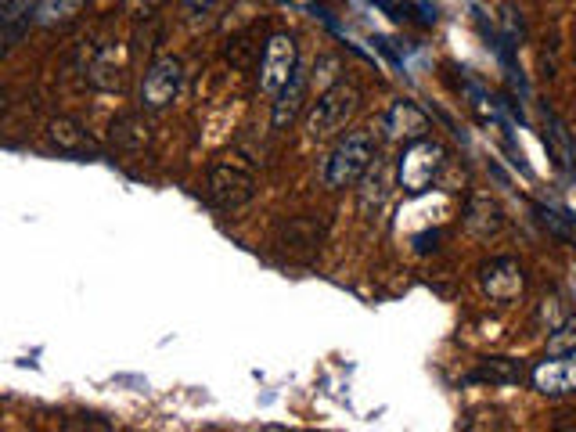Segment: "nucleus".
Segmentation results:
<instances>
[{"label": "nucleus", "mask_w": 576, "mask_h": 432, "mask_svg": "<svg viewBox=\"0 0 576 432\" xmlns=\"http://www.w3.org/2000/svg\"><path fill=\"white\" fill-rule=\"evenodd\" d=\"M306 90H310V80H306V69L299 65L296 76L285 83L278 98H274V112H270V126L274 130H288L296 123V116L303 112V101H306Z\"/></svg>", "instance_id": "obj_12"}, {"label": "nucleus", "mask_w": 576, "mask_h": 432, "mask_svg": "<svg viewBox=\"0 0 576 432\" xmlns=\"http://www.w3.org/2000/svg\"><path fill=\"white\" fill-rule=\"evenodd\" d=\"M530 382L540 396L576 393V353H551L530 371Z\"/></svg>", "instance_id": "obj_8"}, {"label": "nucleus", "mask_w": 576, "mask_h": 432, "mask_svg": "<svg viewBox=\"0 0 576 432\" xmlns=\"http://www.w3.org/2000/svg\"><path fill=\"white\" fill-rule=\"evenodd\" d=\"M548 353H576V314H569L555 332H548Z\"/></svg>", "instance_id": "obj_18"}, {"label": "nucleus", "mask_w": 576, "mask_h": 432, "mask_svg": "<svg viewBox=\"0 0 576 432\" xmlns=\"http://www.w3.org/2000/svg\"><path fill=\"white\" fill-rule=\"evenodd\" d=\"M566 310H562V306H558V296L555 299H544V303H540V310H537V321L544 324V328H548V332H555L558 324L566 321Z\"/></svg>", "instance_id": "obj_19"}, {"label": "nucleus", "mask_w": 576, "mask_h": 432, "mask_svg": "<svg viewBox=\"0 0 576 432\" xmlns=\"http://www.w3.org/2000/svg\"><path fill=\"white\" fill-rule=\"evenodd\" d=\"M360 112V87L350 80H339L321 90V98L306 112V137L310 141H335L346 134V126Z\"/></svg>", "instance_id": "obj_2"}, {"label": "nucleus", "mask_w": 576, "mask_h": 432, "mask_svg": "<svg viewBox=\"0 0 576 432\" xmlns=\"http://www.w3.org/2000/svg\"><path fill=\"white\" fill-rule=\"evenodd\" d=\"M0 22H4V47L11 51L22 40V33L36 22V0H4Z\"/></svg>", "instance_id": "obj_15"}, {"label": "nucleus", "mask_w": 576, "mask_h": 432, "mask_svg": "<svg viewBox=\"0 0 576 432\" xmlns=\"http://www.w3.org/2000/svg\"><path fill=\"white\" fill-rule=\"evenodd\" d=\"M537 216H540V224L548 227L551 234H558V238H573V227L562 224V216H558V213H551V209L537 206Z\"/></svg>", "instance_id": "obj_21"}, {"label": "nucleus", "mask_w": 576, "mask_h": 432, "mask_svg": "<svg viewBox=\"0 0 576 432\" xmlns=\"http://www.w3.org/2000/svg\"><path fill=\"white\" fill-rule=\"evenodd\" d=\"M378 162V137L375 130H346L335 137L332 152L321 162V180L324 188L342 191L360 184V177Z\"/></svg>", "instance_id": "obj_1"}, {"label": "nucleus", "mask_w": 576, "mask_h": 432, "mask_svg": "<svg viewBox=\"0 0 576 432\" xmlns=\"http://www.w3.org/2000/svg\"><path fill=\"white\" fill-rule=\"evenodd\" d=\"M47 137H51L54 148L65 155H94L98 152V144L90 141V134L76 123V119H51Z\"/></svg>", "instance_id": "obj_14"}, {"label": "nucleus", "mask_w": 576, "mask_h": 432, "mask_svg": "<svg viewBox=\"0 0 576 432\" xmlns=\"http://www.w3.org/2000/svg\"><path fill=\"white\" fill-rule=\"evenodd\" d=\"M90 83L98 90H123V69L116 62V47H101L90 62Z\"/></svg>", "instance_id": "obj_16"}, {"label": "nucleus", "mask_w": 576, "mask_h": 432, "mask_svg": "<svg viewBox=\"0 0 576 432\" xmlns=\"http://www.w3.org/2000/svg\"><path fill=\"white\" fill-rule=\"evenodd\" d=\"M504 29H508V40H522V18L515 15L512 4L504 8Z\"/></svg>", "instance_id": "obj_22"}, {"label": "nucleus", "mask_w": 576, "mask_h": 432, "mask_svg": "<svg viewBox=\"0 0 576 432\" xmlns=\"http://www.w3.org/2000/svg\"><path fill=\"white\" fill-rule=\"evenodd\" d=\"M443 159H447V148L440 141H414L404 148L400 162H396V184L407 191V195H422V191L432 188L436 173L443 170Z\"/></svg>", "instance_id": "obj_3"}, {"label": "nucleus", "mask_w": 576, "mask_h": 432, "mask_svg": "<svg viewBox=\"0 0 576 432\" xmlns=\"http://www.w3.org/2000/svg\"><path fill=\"white\" fill-rule=\"evenodd\" d=\"M522 378H526V368L522 360L512 357H483L468 371V382H479V386H519Z\"/></svg>", "instance_id": "obj_13"}, {"label": "nucleus", "mask_w": 576, "mask_h": 432, "mask_svg": "<svg viewBox=\"0 0 576 432\" xmlns=\"http://www.w3.org/2000/svg\"><path fill=\"white\" fill-rule=\"evenodd\" d=\"M87 0H36V26H62L72 15H80Z\"/></svg>", "instance_id": "obj_17"}, {"label": "nucleus", "mask_w": 576, "mask_h": 432, "mask_svg": "<svg viewBox=\"0 0 576 432\" xmlns=\"http://www.w3.org/2000/svg\"><path fill=\"white\" fill-rule=\"evenodd\" d=\"M184 4H188V8H195V11H206V8H213L216 0H184Z\"/></svg>", "instance_id": "obj_23"}, {"label": "nucleus", "mask_w": 576, "mask_h": 432, "mask_svg": "<svg viewBox=\"0 0 576 432\" xmlns=\"http://www.w3.org/2000/svg\"><path fill=\"white\" fill-rule=\"evenodd\" d=\"M382 130H386L389 141L414 144L422 141V137H429L432 123L414 101H393V105L386 108V116H382Z\"/></svg>", "instance_id": "obj_9"}, {"label": "nucleus", "mask_w": 576, "mask_h": 432, "mask_svg": "<svg viewBox=\"0 0 576 432\" xmlns=\"http://www.w3.org/2000/svg\"><path fill=\"white\" fill-rule=\"evenodd\" d=\"M299 69V47H296V36L288 33H274L263 44V54H260V90L267 98H278L285 83L296 76Z\"/></svg>", "instance_id": "obj_5"}, {"label": "nucleus", "mask_w": 576, "mask_h": 432, "mask_svg": "<svg viewBox=\"0 0 576 432\" xmlns=\"http://www.w3.org/2000/svg\"><path fill=\"white\" fill-rule=\"evenodd\" d=\"M206 191H209V202H213V206L234 213V209L249 206L252 198H256V173L234 159L213 162V166H209Z\"/></svg>", "instance_id": "obj_4"}, {"label": "nucleus", "mask_w": 576, "mask_h": 432, "mask_svg": "<svg viewBox=\"0 0 576 432\" xmlns=\"http://www.w3.org/2000/svg\"><path fill=\"white\" fill-rule=\"evenodd\" d=\"M162 4H166V0H123L126 15L137 18V22H141V18H152L155 11L162 8Z\"/></svg>", "instance_id": "obj_20"}, {"label": "nucleus", "mask_w": 576, "mask_h": 432, "mask_svg": "<svg viewBox=\"0 0 576 432\" xmlns=\"http://www.w3.org/2000/svg\"><path fill=\"white\" fill-rule=\"evenodd\" d=\"M465 227L476 238H494V234L504 231V209L494 195H486V191H476V195H468L465 202Z\"/></svg>", "instance_id": "obj_11"}, {"label": "nucleus", "mask_w": 576, "mask_h": 432, "mask_svg": "<svg viewBox=\"0 0 576 432\" xmlns=\"http://www.w3.org/2000/svg\"><path fill=\"white\" fill-rule=\"evenodd\" d=\"M180 87H184V62L173 54H159L141 80V105L152 112L170 108L180 98Z\"/></svg>", "instance_id": "obj_6"}, {"label": "nucleus", "mask_w": 576, "mask_h": 432, "mask_svg": "<svg viewBox=\"0 0 576 432\" xmlns=\"http://www.w3.org/2000/svg\"><path fill=\"white\" fill-rule=\"evenodd\" d=\"M393 166H386V162H375L364 177H360V191H357V202H360V213L368 216V220H375L382 209H386L389 195H393Z\"/></svg>", "instance_id": "obj_10"}, {"label": "nucleus", "mask_w": 576, "mask_h": 432, "mask_svg": "<svg viewBox=\"0 0 576 432\" xmlns=\"http://www.w3.org/2000/svg\"><path fill=\"white\" fill-rule=\"evenodd\" d=\"M479 288L494 303H512L526 288V270H522V263L515 256H494V260H486L479 267Z\"/></svg>", "instance_id": "obj_7"}]
</instances>
